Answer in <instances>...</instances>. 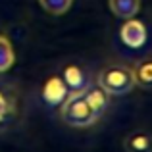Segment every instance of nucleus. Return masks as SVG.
Instances as JSON below:
<instances>
[{
  "label": "nucleus",
  "instance_id": "1",
  "mask_svg": "<svg viewBox=\"0 0 152 152\" xmlns=\"http://www.w3.org/2000/svg\"><path fill=\"white\" fill-rule=\"evenodd\" d=\"M96 85L104 89L110 96H125L135 89V75L133 69L121 64H112L98 71Z\"/></svg>",
  "mask_w": 152,
  "mask_h": 152
},
{
  "label": "nucleus",
  "instance_id": "2",
  "mask_svg": "<svg viewBox=\"0 0 152 152\" xmlns=\"http://www.w3.org/2000/svg\"><path fill=\"white\" fill-rule=\"evenodd\" d=\"M60 118L66 125L77 127V129L91 127L100 119L93 108L87 104L83 93H69V96L60 104Z\"/></svg>",
  "mask_w": 152,
  "mask_h": 152
},
{
  "label": "nucleus",
  "instance_id": "3",
  "mask_svg": "<svg viewBox=\"0 0 152 152\" xmlns=\"http://www.w3.org/2000/svg\"><path fill=\"white\" fill-rule=\"evenodd\" d=\"M119 41L131 50L142 48L148 41V27L137 18L123 19V25L119 27Z\"/></svg>",
  "mask_w": 152,
  "mask_h": 152
},
{
  "label": "nucleus",
  "instance_id": "4",
  "mask_svg": "<svg viewBox=\"0 0 152 152\" xmlns=\"http://www.w3.org/2000/svg\"><path fill=\"white\" fill-rule=\"evenodd\" d=\"M42 102L48 108H56L60 106L67 96H69V89L64 83V79L60 75H52L46 79V83L42 85Z\"/></svg>",
  "mask_w": 152,
  "mask_h": 152
},
{
  "label": "nucleus",
  "instance_id": "5",
  "mask_svg": "<svg viewBox=\"0 0 152 152\" xmlns=\"http://www.w3.org/2000/svg\"><path fill=\"white\" fill-rule=\"evenodd\" d=\"M62 79H64V83L67 85L69 93H83V91L91 85L89 73H87L81 66H75V64H69V66L64 67Z\"/></svg>",
  "mask_w": 152,
  "mask_h": 152
},
{
  "label": "nucleus",
  "instance_id": "6",
  "mask_svg": "<svg viewBox=\"0 0 152 152\" xmlns=\"http://www.w3.org/2000/svg\"><path fill=\"white\" fill-rule=\"evenodd\" d=\"M125 152H152V133L146 129H135L123 139Z\"/></svg>",
  "mask_w": 152,
  "mask_h": 152
},
{
  "label": "nucleus",
  "instance_id": "7",
  "mask_svg": "<svg viewBox=\"0 0 152 152\" xmlns=\"http://www.w3.org/2000/svg\"><path fill=\"white\" fill-rule=\"evenodd\" d=\"M83 96H85L87 104L94 110V114L98 118H102L106 114V110L110 108V94L104 89H100L98 85H89L85 91H83Z\"/></svg>",
  "mask_w": 152,
  "mask_h": 152
},
{
  "label": "nucleus",
  "instance_id": "8",
  "mask_svg": "<svg viewBox=\"0 0 152 152\" xmlns=\"http://www.w3.org/2000/svg\"><path fill=\"white\" fill-rule=\"evenodd\" d=\"M131 69L135 75V85H139L141 89L152 91V56L141 58Z\"/></svg>",
  "mask_w": 152,
  "mask_h": 152
},
{
  "label": "nucleus",
  "instance_id": "9",
  "mask_svg": "<svg viewBox=\"0 0 152 152\" xmlns=\"http://www.w3.org/2000/svg\"><path fill=\"white\" fill-rule=\"evenodd\" d=\"M112 14L119 19L135 18L141 10V0H108Z\"/></svg>",
  "mask_w": 152,
  "mask_h": 152
},
{
  "label": "nucleus",
  "instance_id": "10",
  "mask_svg": "<svg viewBox=\"0 0 152 152\" xmlns=\"http://www.w3.org/2000/svg\"><path fill=\"white\" fill-rule=\"evenodd\" d=\"M14 60H15V54H14V46H12L10 39L0 35V73L10 69L14 66Z\"/></svg>",
  "mask_w": 152,
  "mask_h": 152
},
{
  "label": "nucleus",
  "instance_id": "11",
  "mask_svg": "<svg viewBox=\"0 0 152 152\" xmlns=\"http://www.w3.org/2000/svg\"><path fill=\"white\" fill-rule=\"evenodd\" d=\"M42 6V10L48 12L52 15H64L71 8L73 0H39Z\"/></svg>",
  "mask_w": 152,
  "mask_h": 152
},
{
  "label": "nucleus",
  "instance_id": "12",
  "mask_svg": "<svg viewBox=\"0 0 152 152\" xmlns=\"http://www.w3.org/2000/svg\"><path fill=\"white\" fill-rule=\"evenodd\" d=\"M8 112H10V102H8V98L0 93V121H4V119H6Z\"/></svg>",
  "mask_w": 152,
  "mask_h": 152
}]
</instances>
